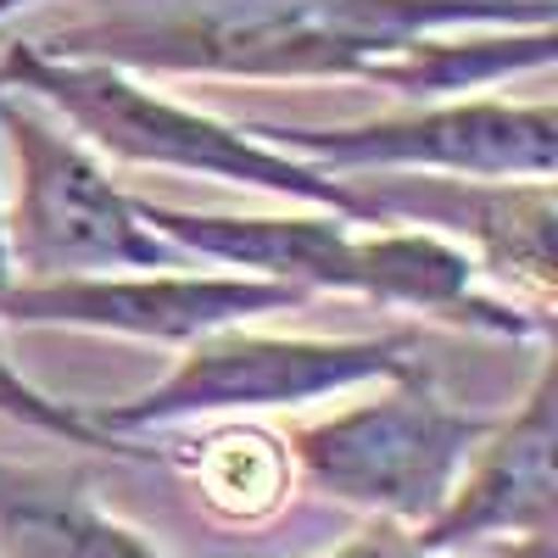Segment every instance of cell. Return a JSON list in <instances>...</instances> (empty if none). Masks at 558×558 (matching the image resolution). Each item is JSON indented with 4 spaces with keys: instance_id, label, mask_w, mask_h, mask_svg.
<instances>
[{
    "instance_id": "obj_1",
    "label": "cell",
    "mask_w": 558,
    "mask_h": 558,
    "mask_svg": "<svg viewBox=\"0 0 558 558\" xmlns=\"http://www.w3.org/2000/svg\"><path fill=\"white\" fill-rule=\"evenodd\" d=\"M536 23H553V0H84L34 45L123 73L368 78L402 96L430 34Z\"/></svg>"
},
{
    "instance_id": "obj_2",
    "label": "cell",
    "mask_w": 558,
    "mask_h": 558,
    "mask_svg": "<svg viewBox=\"0 0 558 558\" xmlns=\"http://www.w3.org/2000/svg\"><path fill=\"white\" fill-rule=\"evenodd\" d=\"M0 89L39 101L45 112H57L84 146H96L118 162L134 168H168V173H202L218 184H241V191H268L286 202H307L318 213H352L347 179L324 173L302 157H286L279 146L246 123H223L202 107H184L162 89H146L134 73L107 68V62H73L51 57L34 39H17L0 68Z\"/></svg>"
},
{
    "instance_id": "obj_3",
    "label": "cell",
    "mask_w": 558,
    "mask_h": 558,
    "mask_svg": "<svg viewBox=\"0 0 558 558\" xmlns=\"http://www.w3.org/2000/svg\"><path fill=\"white\" fill-rule=\"evenodd\" d=\"M418 363V341L408 330L391 336H257L246 324L202 336L179 352V363L146 391L123 402H84L89 425L112 441L173 430V425H207V418H252L302 408L318 397H341L357 386L391 380Z\"/></svg>"
},
{
    "instance_id": "obj_4",
    "label": "cell",
    "mask_w": 558,
    "mask_h": 558,
    "mask_svg": "<svg viewBox=\"0 0 558 558\" xmlns=\"http://www.w3.org/2000/svg\"><path fill=\"white\" fill-rule=\"evenodd\" d=\"M492 425V413L447 402L418 357L413 368L380 380V397L313 418L286 447L307 486H318L324 497L363 508L386 525L418 531L436 520L458 470L470 463Z\"/></svg>"
},
{
    "instance_id": "obj_5",
    "label": "cell",
    "mask_w": 558,
    "mask_h": 558,
    "mask_svg": "<svg viewBox=\"0 0 558 558\" xmlns=\"http://www.w3.org/2000/svg\"><path fill=\"white\" fill-rule=\"evenodd\" d=\"M0 134H7L17 162V202L7 213V252L17 279L191 263L162 235H151L146 218H140V196H129L96 162V151L39 101L0 89Z\"/></svg>"
},
{
    "instance_id": "obj_6",
    "label": "cell",
    "mask_w": 558,
    "mask_h": 558,
    "mask_svg": "<svg viewBox=\"0 0 558 558\" xmlns=\"http://www.w3.org/2000/svg\"><path fill=\"white\" fill-rule=\"evenodd\" d=\"M268 146L336 179L352 173H447V179H553L558 107L553 101H430L363 123H252Z\"/></svg>"
},
{
    "instance_id": "obj_7",
    "label": "cell",
    "mask_w": 558,
    "mask_h": 558,
    "mask_svg": "<svg viewBox=\"0 0 558 558\" xmlns=\"http://www.w3.org/2000/svg\"><path fill=\"white\" fill-rule=\"evenodd\" d=\"M307 296L257 274H73V279H17L0 296V324L12 330H89L151 347H191L202 336L235 330L263 313L302 307Z\"/></svg>"
},
{
    "instance_id": "obj_8",
    "label": "cell",
    "mask_w": 558,
    "mask_h": 558,
    "mask_svg": "<svg viewBox=\"0 0 558 558\" xmlns=\"http://www.w3.org/2000/svg\"><path fill=\"white\" fill-rule=\"evenodd\" d=\"M553 447H558V391H553V357H542L525 402L486 430V441L458 470L447 502L436 508V520L408 536L441 558H458L481 542H514V558H553V514H558Z\"/></svg>"
},
{
    "instance_id": "obj_9",
    "label": "cell",
    "mask_w": 558,
    "mask_h": 558,
    "mask_svg": "<svg viewBox=\"0 0 558 558\" xmlns=\"http://www.w3.org/2000/svg\"><path fill=\"white\" fill-rule=\"evenodd\" d=\"M357 223H418L458 241L475 263L553 291V179H447V173H352Z\"/></svg>"
},
{
    "instance_id": "obj_10",
    "label": "cell",
    "mask_w": 558,
    "mask_h": 558,
    "mask_svg": "<svg viewBox=\"0 0 558 558\" xmlns=\"http://www.w3.org/2000/svg\"><path fill=\"white\" fill-rule=\"evenodd\" d=\"M151 235H162L184 257H207L235 274L279 279L313 291H347V257H352V218L341 213H286V218H229V213H179L140 202Z\"/></svg>"
},
{
    "instance_id": "obj_11",
    "label": "cell",
    "mask_w": 558,
    "mask_h": 558,
    "mask_svg": "<svg viewBox=\"0 0 558 558\" xmlns=\"http://www.w3.org/2000/svg\"><path fill=\"white\" fill-rule=\"evenodd\" d=\"M0 558H168L112 520L84 470L0 458Z\"/></svg>"
},
{
    "instance_id": "obj_12",
    "label": "cell",
    "mask_w": 558,
    "mask_h": 558,
    "mask_svg": "<svg viewBox=\"0 0 558 558\" xmlns=\"http://www.w3.org/2000/svg\"><path fill=\"white\" fill-rule=\"evenodd\" d=\"M191 475L202 497L229 520H263L286 502V452L257 430H223L196 458Z\"/></svg>"
},
{
    "instance_id": "obj_13",
    "label": "cell",
    "mask_w": 558,
    "mask_h": 558,
    "mask_svg": "<svg viewBox=\"0 0 558 558\" xmlns=\"http://www.w3.org/2000/svg\"><path fill=\"white\" fill-rule=\"evenodd\" d=\"M0 418H12V425H23V430H39V436H51V441H68V447L112 452V458H146L140 447L112 441L107 430H96L84 408L45 397L34 380H23V368H12L7 357H0Z\"/></svg>"
},
{
    "instance_id": "obj_14",
    "label": "cell",
    "mask_w": 558,
    "mask_h": 558,
    "mask_svg": "<svg viewBox=\"0 0 558 558\" xmlns=\"http://www.w3.org/2000/svg\"><path fill=\"white\" fill-rule=\"evenodd\" d=\"M318 558H441V553H425L402 525H375V531H363V536H352V542H341V547H330V553H318Z\"/></svg>"
},
{
    "instance_id": "obj_15",
    "label": "cell",
    "mask_w": 558,
    "mask_h": 558,
    "mask_svg": "<svg viewBox=\"0 0 558 558\" xmlns=\"http://www.w3.org/2000/svg\"><path fill=\"white\" fill-rule=\"evenodd\" d=\"M12 286H17V274H12V252H7V207H0V296Z\"/></svg>"
},
{
    "instance_id": "obj_16",
    "label": "cell",
    "mask_w": 558,
    "mask_h": 558,
    "mask_svg": "<svg viewBox=\"0 0 558 558\" xmlns=\"http://www.w3.org/2000/svg\"><path fill=\"white\" fill-rule=\"evenodd\" d=\"M23 7H34V0H0V23H7V17H17Z\"/></svg>"
}]
</instances>
